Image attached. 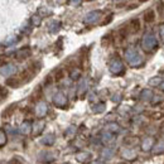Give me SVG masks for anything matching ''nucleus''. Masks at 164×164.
<instances>
[{
  "instance_id": "obj_1",
  "label": "nucleus",
  "mask_w": 164,
  "mask_h": 164,
  "mask_svg": "<svg viewBox=\"0 0 164 164\" xmlns=\"http://www.w3.org/2000/svg\"><path fill=\"white\" fill-rule=\"evenodd\" d=\"M15 72H17V67L14 64H5V66H3V67L0 68V73H1L3 76H5V77L12 76V74H14Z\"/></svg>"
},
{
  "instance_id": "obj_2",
  "label": "nucleus",
  "mask_w": 164,
  "mask_h": 164,
  "mask_svg": "<svg viewBox=\"0 0 164 164\" xmlns=\"http://www.w3.org/2000/svg\"><path fill=\"white\" fill-rule=\"evenodd\" d=\"M15 109H17V105H15V104L9 105V106L7 107V109L3 111V114H1L3 119H8V118H10V116L14 114V111H15Z\"/></svg>"
},
{
  "instance_id": "obj_3",
  "label": "nucleus",
  "mask_w": 164,
  "mask_h": 164,
  "mask_svg": "<svg viewBox=\"0 0 164 164\" xmlns=\"http://www.w3.org/2000/svg\"><path fill=\"white\" fill-rule=\"evenodd\" d=\"M100 15H101L100 12H91V13H88L86 15L85 22L86 23H93V22H96L98 18H100Z\"/></svg>"
},
{
  "instance_id": "obj_4",
  "label": "nucleus",
  "mask_w": 164,
  "mask_h": 164,
  "mask_svg": "<svg viewBox=\"0 0 164 164\" xmlns=\"http://www.w3.org/2000/svg\"><path fill=\"white\" fill-rule=\"evenodd\" d=\"M17 58L18 59H24V58H28L30 56V49L29 48H23L20 51H18L17 52Z\"/></svg>"
},
{
  "instance_id": "obj_5",
  "label": "nucleus",
  "mask_w": 164,
  "mask_h": 164,
  "mask_svg": "<svg viewBox=\"0 0 164 164\" xmlns=\"http://www.w3.org/2000/svg\"><path fill=\"white\" fill-rule=\"evenodd\" d=\"M19 83H20L19 77H10L7 79V86H10V87H18Z\"/></svg>"
},
{
  "instance_id": "obj_6",
  "label": "nucleus",
  "mask_w": 164,
  "mask_h": 164,
  "mask_svg": "<svg viewBox=\"0 0 164 164\" xmlns=\"http://www.w3.org/2000/svg\"><path fill=\"white\" fill-rule=\"evenodd\" d=\"M54 104L58 106H62L66 104V97L63 96V93H57V95L54 96Z\"/></svg>"
},
{
  "instance_id": "obj_7",
  "label": "nucleus",
  "mask_w": 164,
  "mask_h": 164,
  "mask_svg": "<svg viewBox=\"0 0 164 164\" xmlns=\"http://www.w3.org/2000/svg\"><path fill=\"white\" fill-rule=\"evenodd\" d=\"M144 19L147 23H152V22H154V19H155V14H154L153 10H148L147 13H145Z\"/></svg>"
},
{
  "instance_id": "obj_8",
  "label": "nucleus",
  "mask_w": 164,
  "mask_h": 164,
  "mask_svg": "<svg viewBox=\"0 0 164 164\" xmlns=\"http://www.w3.org/2000/svg\"><path fill=\"white\" fill-rule=\"evenodd\" d=\"M47 112V105L46 104H39V106L37 107V114L39 116H43Z\"/></svg>"
},
{
  "instance_id": "obj_9",
  "label": "nucleus",
  "mask_w": 164,
  "mask_h": 164,
  "mask_svg": "<svg viewBox=\"0 0 164 164\" xmlns=\"http://www.w3.org/2000/svg\"><path fill=\"white\" fill-rule=\"evenodd\" d=\"M20 131H22L23 134H28V133H29V131H30V124L28 123V121H25V123L22 125Z\"/></svg>"
},
{
  "instance_id": "obj_10",
  "label": "nucleus",
  "mask_w": 164,
  "mask_h": 164,
  "mask_svg": "<svg viewBox=\"0 0 164 164\" xmlns=\"http://www.w3.org/2000/svg\"><path fill=\"white\" fill-rule=\"evenodd\" d=\"M7 144V134L3 130H0V147H4Z\"/></svg>"
},
{
  "instance_id": "obj_11",
  "label": "nucleus",
  "mask_w": 164,
  "mask_h": 164,
  "mask_svg": "<svg viewBox=\"0 0 164 164\" xmlns=\"http://www.w3.org/2000/svg\"><path fill=\"white\" fill-rule=\"evenodd\" d=\"M130 25L133 27V32H138L139 30V27H140V24H139V20H131V23H130Z\"/></svg>"
},
{
  "instance_id": "obj_12",
  "label": "nucleus",
  "mask_w": 164,
  "mask_h": 164,
  "mask_svg": "<svg viewBox=\"0 0 164 164\" xmlns=\"http://www.w3.org/2000/svg\"><path fill=\"white\" fill-rule=\"evenodd\" d=\"M63 76H64V71H63V69H58L57 73H56L54 79H56V81H59V79H62Z\"/></svg>"
},
{
  "instance_id": "obj_13",
  "label": "nucleus",
  "mask_w": 164,
  "mask_h": 164,
  "mask_svg": "<svg viewBox=\"0 0 164 164\" xmlns=\"http://www.w3.org/2000/svg\"><path fill=\"white\" fill-rule=\"evenodd\" d=\"M8 95V91L5 90L4 87L0 86V100H3V98H5V96Z\"/></svg>"
},
{
  "instance_id": "obj_14",
  "label": "nucleus",
  "mask_w": 164,
  "mask_h": 164,
  "mask_svg": "<svg viewBox=\"0 0 164 164\" xmlns=\"http://www.w3.org/2000/svg\"><path fill=\"white\" fill-rule=\"evenodd\" d=\"M32 22H33V24H34V25H39V24H40V19L38 18V15H34V17H33V18H32Z\"/></svg>"
},
{
  "instance_id": "obj_15",
  "label": "nucleus",
  "mask_w": 164,
  "mask_h": 164,
  "mask_svg": "<svg viewBox=\"0 0 164 164\" xmlns=\"http://www.w3.org/2000/svg\"><path fill=\"white\" fill-rule=\"evenodd\" d=\"M10 164H22L19 160H18V159L17 158H13L12 159V162H10Z\"/></svg>"
},
{
  "instance_id": "obj_16",
  "label": "nucleus",
  "mask_w": 164,
  "mask_h": 164,
  "mask_svg": "<svg viewBox=\"0 0 164 164\" xmlns=\"http://www.w3.org/2000/svg\"><path fill=\"white\" fill-rule=\"evenodd\" d=\"M17 40H18V38H12V39H9L7 42V44H12V43H14V42H17Z\"/></svg>"
},
{
  "instance_id": "obj_17",
  "label": "nucleus",
  "mask_w": 164,
  "mask_h": 164,
  "mask_svg": "<svg viewBox=\"0 0 164 164\" xmlns=\"http://www.w3.org/2000/svg\"><path fill=\"white\" fill-rule=\"evenodd\" d=\"M52 82V78H51V76H48V78L46 79V83H51Z\"/></svg>"
},
{
  "instance_id": "obj_18",
  "label": "nucleus",
  "mask_w": 164,
  "mask_h": 164,
  "mask_svg": "<svg viewBox=\"0 0 164 164\" xmlns=\"http://www.w3.org/2000/svg\"><path fill=\"white\" fill-rule=\"evenodd\" d=\"M1 164H8V163H1Z\"/></svg>"
},
{
  "instance_id": "obj_19",
  "label": "nucleus",
  "mask_w": 164,
  "mask_h": 164,
  "mask_svg": "<svg viewBox=\"0 0 164 164\" xmlns=\"http://www.w3.org/2000/svg\"><path fill=\"white\" fill-rule=\"evenodd\" d=\"M163 110H164V106H163Z\"/></svg>"
}]
</instances>
